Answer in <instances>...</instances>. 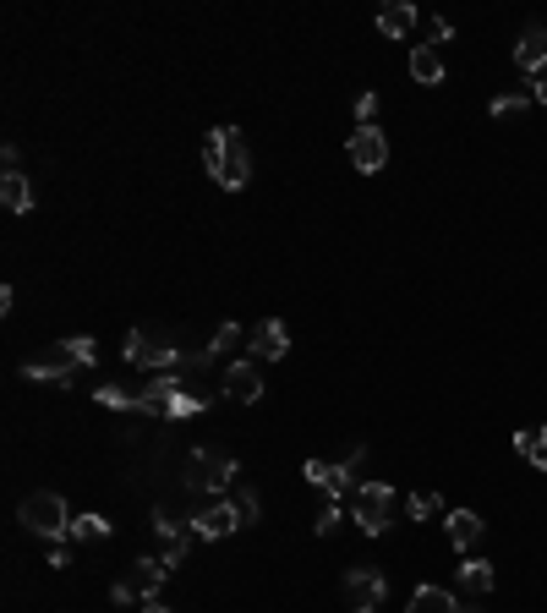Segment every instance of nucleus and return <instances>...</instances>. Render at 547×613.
<instances>
[{"label":"nucleus","instance_id":"10","mask_svg":"<svg viewBox=\"0 0 547 613\" xmlns=\"http://www.w3.org/2000/svg\"><path fill=\"white\" fill-rule=\"evenodd\" d=\"M345 597H351V613H378L389 597V581L372 564H356V570H345Z\"/></svg>","mask_w":547,"mask_h":613},{"label":"nucleus","instance_id":"31","mask_svg":"<svg viewBox=\"0 0 547 613\" xmlns=\"http://www.w3.org/2000/svg\"><path fill=\"white\" fill-rule=\"evenodd\" d=\"M50 564H55V570H66V564H72V542H50Z\"/></svg>","mask_w":547,"mask_h":613},{"label":"nucleus","instance_id":"11","mask_svg":"<svg viewBox=\"0 0 547 613\" xmlns=\"http://www.w3.org/2000/svg\"><path fill=\"white\" fill-rule=\"evenodd\" d=\"M192 531H197V542H225L230 531H241L236 499H214L208 510H197V515H192Z\"/></svg>","mask_w":547,"mask_h":613},{"label":"nucleus","instance_id":"20","mask_svg":"<svg viewBox=\"0 0 547 613\" xmlns=\"http://www.w3.org/2000/svg\"><path fill=\"white\" fill-rule=\"evenodd\" d=\"M0 203H6L11 214H28L33 208V181L22 176V170H6V176H0Z\"/></svg>","mask_w":547,"mask_h":613},{"label":"nucleus","instance_id":"17","mask_svg":"<svg viewBox=\"0 0 547 613\" xmlns=\"http://www.w3.org/2000/svg\"><path fill=\"white\" fill-rule=\"evenodd\" d=\"M405 613H460V597L449 592V586H416Z\"/></svg>","mask_w":547,"mask_h":613},{"label":"nucleus","instance_id":"24","mask_svg":"<svg viewBox=\"0 0 547 613\" xmlns=\"http://www.w3.org/2000/svg\"><path fill=\"white\" fill-rule=\"evenodd\" d=\"M247 340V329H241V323H219V334H214V345H208V356H225V351H236V345Z\"/></svg>","mask_w":547,"mask_h":613},{"label":"nucleus","instance_id":"29","mask_svg":"<svg viewBox=\"0 0 547 613\" xmlns=\"http://www.w3.org/2000/svg\"><path fill=\"white\" fill-rule=\"evenodd\" d=\"M372 115H378V94H362L356 99V126H372Z\"/></svg>","mask_w":547,"mask_h":613},{"label":"nucleus","instance_id":"21","mask_svg":"<svg viewBox=\"0 0 547 613\" xmlns=\"http://www.w3.org/2000/svg\"><path fill=\"white\" fill-rule=\"evenodd\" d=\"M411 77H416V83H427V88L444 83V61H438L433 44H416V50H411Z\"/></svg>","mask_w":547,"mask_h":613},{"label":"nucleus","instance_id":"22","mask_svg":"<svg viewBox=\"0 0 547 613\" xmlns=\"http://www.w3.org/2000/svg\"><path fill=\"white\" fill-rule=\"evenodd\" d=\"M515 449L526 455V466L547 471V427H526V433H515Z\"/></svg>","mask_w":547,"mask_h":613},{"label":"nucleus","instance_id":"15","mask_svg":"<svg viewBox=\"0 0 547 613\" xmlns=\"http://www.w3.org/2000/svg\"><path fill=\"white\" fill-rule=\"evenodd\" d=\"M126 581H132V586H137V597H143V603H148V597H154L159 586L170 581V564L159 559V553H143V559L132 564V575H126Z\"/></svg>","mask_w":547,"mask_h":613},{"label":"nucleus","instance_id":"14","mask_svg":"<svg viewBox=\"0 0 547 613\" xmlns=\"http://www.w3.org/2000/svg\"><path fill=\"white\" fill-rule=\"evenodd\" d=\"M515 66L520 72H537V77L547 72V28L542 22H531V28L515 39Z\"/></svg>","mask_w":547,"mask_h":613},{"label":"nucleus","instance_id":"8","mask_svg":"<svg viewBox=\"0 0 547 613\" xmlns=\"http://www.w3.org/2000/svg\"><path fill=\"white\" fill-rule=\"evenodd\" d=\"M154 531H159V542H165V553H159V559H165L170 575H176L181 564H186V553H192V542H197L192 520H176L165 504H159V510H154Z\"/></svg>","mask_w":547,"mask_h":613},{"label":"nucleus","instance_id":"35","mask_svg":"<svg viewBox=\"0 0 547 613\" xmlns=\"http://www.w3.org/2000/svg\"><path fill=\"white\" fill-rule=\"evenodd\" d=\"M460 613H471V608H460Z\"/></svg>","mask_w":547,"mask_h":613},{"label":"nucleus","instance_id":"33","mask_svg":"<svg viewBox=\"0 0 547 613\" xmlns=\"http://www.w3.org/2000/svg\"><path fill=\"white\" fill-rule=\"evenodd\" d=\"M143 613H170V608L159 603V597H148V603H143Z\"/></svg>","mask_w":547,"mask_h":613},{"label":"nucleus","instance_id":"16","mask_svg":"<svg viewBox=\"0 0 547 613\" xmlns=\"http://www.w3.org/2000/svg\"><path fill=\"white\" fill-rule=\"evenodd\" d=\"M482 515L476 510H449V542H455V553H465V559H471V548L476 542H482Z\"/></svg>","mask_w":547,"mask_h":613},{"label":"nucleus","instance_id":"28","mask_svg":"<svg viewBox=\"0 0 547 613\" xmlns=\"http://www.w3.org/2000/svg\"><path fill=\"white\" fill-rule=\"evenodd\" d=\"M526 104H531L526 94H498V99H493V115H520Z\"/></svg>","mask_w":547,"mask_h":613},{"label":"nucleus","instance_id":"32","mask_svg":"<svg viewBox=\"0 0 547 613\" xmlns=\"http://www.w3.org/2000/svg\"><path fill=\"white\" fill-rule=\"evenodd\" d=\"M449 33H455V28H449L444 17H427V39H449Z\"/></svg>","mask_w":547,"mask_h":613},{"label":"nucleus","instance_id":"3","mask_svg":"<svg viewBox=\"0 0 547 613\" xmlns=\"http://www.w3.org/2000/svg\"><path fill=\"white\" fill-rule=\"evenodd\" d=\"M17 520L39 542H72V510H66L61 493H28V499L17 504Z\"/></svg>","mask_w":547,"mask_h":613},{"label":"nucleus","instance_id":"12","mask_svg":"<svg viewBox=\"0 0 547 613\" xmlns=\"http://www.w3.org/2000/svg\"><path fill=\"white\" fill-rule=\"evenodd\" d=\"M225 395L230 400H241V406H252V400H263V367L252 362H230L225 367Z\"/></svg>","mask_w":547,"mask_h":613},{"label":"nucleus","instance_id":"1","mask_svg":"<svg viewBox=\"0 0 547 613\" xmlns=\"http://www.w3.org/2000/svg\"><path fill=\"white\" fill-rule=\"evenodd\" d=\"M93 362H99L93 334H77V340H55L50 351L28 356V362H22V378H33V384H72L77 367H93Z\"/></svg>","mask_w":547,"mask_h":613},{"label":"nucleus","instance_id":"4","mask_svg":"<svg viewBox=\"0 0 547 613\" xmlns=\"http://www.w3.org/2000/svg\"><path fill=\"white\" fill-rule=\"evenodd\" d=\"M236 455H230V449H192V455H186V493H208V499H219V493L230 488V482H236Z\"/></svg>","mask_w":547,"mask_h":613},{"label":"nucleus","instance_id":"18","mask_svg":"<svg viewBox=\"0 0 547 613\" xmlns=\"http://www.w3.org/2000/svg\"><path fill=\"white\" fill-rule=\"evenodd\" d=\"M493 581H498V575H493V564H487V559H460V570H455V586H460V592L487 597V592H493Z\"/></svg>","mask_w":547,"mask_h":613},{"label":"nucleus","instance_id":"5","mask_svg":"<svg viewBox=\"0 0 547 613\" xmlns=\"http://www.w3.org/2000/svg\"><path fill=\"white\" fill-rule=\"evenodd\" d=\"M394 510H400V499H394L389 482H362L356 499H351V515H356V526H362L367 537H383V531L394 526Z\"/></svg>","mask_w":547,"mask_h":613},{"label":"nucleus","instance_id":"19","mask_svg":"<svg viewBox=\"0 0 547 613\" xmlns=\"http://www.w3.org/2000/svg\"><path fill=\"white\" fill-rule=\"evenodd\" d=\"M411 28H416V6H411V0H394V6L378 11V33H383V39H405Z\"/></svg>","mask_w":547,"mask_h":613},{"label":"nucleus","instance_id":"30","mask_svg":"<svg viewBox=\"0 0 547 613\" xmlns=\"http://www.w3.org/2000/svg\"><path fill=\"white\" fill-rule=\"evenodd\" d=\"M110 603H115V608L137 603V586H132V581H115V586H110Z\"/></svg>","mask_w":547,"mask_h":613},{"label":"nucleus","instance_id":"26","mask_svg":"<svg viewBox=\"0 0 547 613\" xmlns=\"http://www.w3.org/2000/svg\"><path fill=\"white\" fill-rule=\"evenodd\" d=\"M236 510H241V526H258V515H263L258 488H241V493H236Z\"/></svg>","mask_w":547,"mask_h":613},{"label":"nucleus","instance_id":"2","mask_svg":"<svg viewBox=\"0 0 547 613\" xmlns=\"http://www.w3.org/2000/svg\"><path fill=\"white\" fill-rule=\"evenodd\" d=\"M203 165H208V176H214L225 192H241L252 181V154H247V143H241L236 126H214V132H208Z\"/></svg>","mask_w":547,"mask_h":613},{"label":"nucleus","instance_id":"6","mask_svg":"<svg viewBox=\"0 0 547 613\" xmlns=\"http://www.w3.org/2000/svg\"><path fill=\"white\" fill-rule=\"evenodd\" d=\"M126 362L148 367V373H181V356H176V345H170V334H154V329L126 334Z\"/></svg>","mask_w":547,"mask_h":613},{"label":"nucleus","instance_id":"34","mask_svg":"<svg viewBox=\"0 0 547 613\" xmlns=\"http://www.w3.org/2000/svg\"><path fill=\"white\" fill-rule=\"evenodd\" d=\"M531 99H537V104H547V77H542V83H537V94H531Z\"/></svg>","mask_w":547,"mask_h":613},{"label":"nucleus","instance_id":"13","mask_svg":"<svg viewBox=\"0 0 547 613\" xmlns=\"http://www.w3.org/2000/svg\"><path fill=\"white\" fill-rule=\"evenodd\" d=\"M285 351H290V329L279 318H263L252 329V362H285Z\"/></svg>","mask_w":547,"mask_h":613},{"label":"nucleus","instance_id":"27","mask_svg":"<svg viewBox=\"0 0 547 613\" xmlns=\"http://www.w3.org/2000/svg\"><path fill=\"white\" fill-rule=\"evenodd\" d=\"M312 531H318V537H334V531H340V504H323V510H318V526H312Z\"/></svg>","mask_w":547,"mask_h":613},{"label":"nucleus","instance_id":"7","mask_svg":"<svg viewBox=\"0 0 547 613\" xmlns=\"http://www.w3.org/2000/svg\"><path fill=\"white\" fill-rule=\"evenodd\" d=\"M367 460V444H356L345 460H307V482L312 488H323L329 499H345L351 493V482H356V466Z\"/></svg>","mask_w":547,"mask_h":613},{"label":"nucleus","instance_id":"23","mask_svg":"<svg viewBox=\"0 0 547 613\" xmlns=\"http://www.w3.org/2000/svg\"><path fill=\"white\" fill-rule=\"evenodd\" d=\"M110 537V520L104 515H77L72 520V542H104Z\"/></svg>","mask_w":547,"mask_h":613},{"label":"nucleus","instance_id":"9","mask_svg":"<svg viewBox=\"0 0 547 613\" xmlns=\"http://www.w3.org/2000/svg\"><path fill=\"white\" fill-rule=\"evenodd\" d=\"M345 159H351L362 176H378V170L389 165V137H383V126H356L351 143H345Z\"/></svg>","mask_w":547,"mask_h":613},{"label":"nucleus","instance_id":"25","mask_svg":"<svg viewBox=\"0 0 547 613\" xmlns=\"http://www.w3.org/2000/svg\"><path fill=\"white\" fill-rule=\"evenodd\" d=\"M438 510H444V499H438V493H411V499H405V515H411V520H427V515H438Z\"/></svg>","mask_w":547,"mask_h":613}]
</instances>
